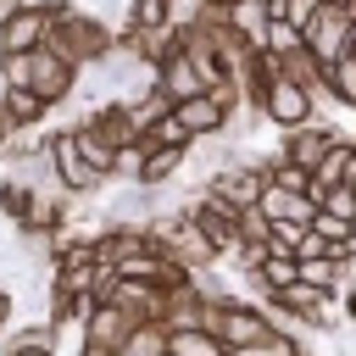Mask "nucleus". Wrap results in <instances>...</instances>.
<instances>
[{
  "label": "nucleus",
  "mask_w": 356,
  "mask_h": 356,
  "mask_svg": "<svg viewBox=\"0 0 356 356\" xmlns=\"http://www.w3.org/2000/svg\"><path fill=\"white\" fill-rule=\"evenodd\" d=\"M44 50L61 56L72 72H83V67H100L111 56V28L89 11H78V6H56L50 28H44Z\"/></svg>",
  "instance_id": "obj_1"
},
{
  "label": "nucleus",
  "mask_w": 356,
  "mask_h": 356,
  "mask_svg": "<svg viewBox=\"0 0 356 356\" xmlns=\"http://www.w3.org/2000/svg\"><path fill=\"white\" fill-rule=\"evenodd\" d=\"M300 50H306L317 67L350 56V50H356V6H345V0H323L317 17L300 28Z\"/></svg>",
  "instance_id": "obj_2"
},
{
  "label": "nucleus",
  "mask_w": 356,
  "mask_h": 356,
  "mask_svg": "<svg viewBox=\"0 0 356 356\" xmlns=\"http://www.w3.org/2000/svg\"><path fill=\"white\" fill-rule=\"evenodd\" d=\"M56 6H61V0H11V6L0 11V56H28V50H39Z\"/></svg>",
  "instance_id": "obj_3"
},
{
  "label": "nucleus",
  "mask_w": 356,
  "mask_h": 356,
  "mask_svg": "<svg viewBox=\"0 0 356 356\" xmlns=\"http://www.w3.org/2000/svg\"><path fill=\"white\" fill-rule=\"evenodd\" d=\"M273 67H278V61H273ZM256 117L289 134V128H300V122H312V117H317V100H312L300 83H289L284 72H273V78L261 83V95H256Z\"/></svg>",
  "instance_id": "obj_4"
},
{
  "label": "nucleus",
  "mask_w": 356,
  "mask_h": 356,
  "mask_svg": "<svg viewBox=\"0 0 356 356\" xmlns=\"http://www.w3.org/2000/svg\"><path fill=\"white\" fill-rule=\"evenodd\" d=\"M44 161H50V172H56V184H61V195H95V189H106V184H111V178H100V172H89V161L78 156L72 128H56V134L44 139Z\"/></svg>",
  "instance_id": "obj_5"
},
{
  "label": "nucleus",
  "mask_w": 356,
  "mask_h": 356,
  "mask_svg": "<svg viewBox=\"0 0 356 356\" xmlns=\"http://www.w3.org/2000/svg\"><path fill=\"white\" fill-rule=\"evenodd\" d=\"M184 217H189V228L206 239V250H211L217 261H222V256L239 245V228H234V217H239V211H228L222 200H211V195H195V200L184 206Z\"/></svg>",
  "instance_id": "obj_6"
},
{
  "label": "nucleus",
  "mask_w": 356,
  "mask_h": 356,
  "mask_svg": "<svg viewBox=\"0 0 356 356\" xmlns=\"http://www.w3.org/2000/svg\"><path fill=\"white\" fill-rule=\"evenodd\" d=\"M261 161H239V167H222V172H211L206 184H200V195H211V200H222L228 211H250L256 206V195H261Z\"/></svg>",
  "instance_id": "obj_7"
},
{
  "label": "nucleus",
  "mask_w": 356,
  "mask_h": 356,
  "mask_svg": "<svg viewBox=\"0 0 356 356\" xmlns=\"http://www.w3.org/2000/svg\"><path fill=\"white\" fill-rule=\"evenodd\" d=\"M339 134H345V122H328V117H312V122H300V128H289V134H284V150H278V156H284L289 167H300V172H312V167L323 161V150H328V145H334Z\"/></svg>",
  "instance_id": "obj_8"
},
{
  "label": "nucleus",
  "mask_w": 356,
  "mask_h": 356,
  "mask_svg": "<svg viewBox=\"0 0 356 356\" xmlns=\"http://www.w3.org/2000/svg\"><path fill=\"white\" fill-rule=\"evenodd\" d=\"M28 89H33L44 106H61V100L78 89V72H72L61 56H50V50L39 44V50H28Z\"/></svg>",
  "instance_id": "obj_9"
},
{
  "label": "nucleus",
  "mask_w": 356,
  "mask_h": 356,
  "mask_svg": "<svg viewBox=\"0 0 356 356\" xmlns=\"http://www.w3.org/2000/svg\"><path fill=\"white\" fill-rule=\"evenodd\" d=\"M334 184H356V145H350V134H339V139L323 150V161L306 172V200L317 206V195L334 189Z\"/></svg>",
  "instance_id": "obj_10"
},
{
  "label": "nucleus",
  "mask_w": 356,
  "mask_h": 356,
  "mask_svg": "<svg viewBox=\"0 0 356 356\" xmlns=\"http://www.w3.org/2000/svg\"><path fill=\"white\" fill-rule=\"evenodd\" d=\"M189 139H211V134H228V111L211 100V95H189V100H178L172 111H167Z\"/></svg>",
  "instance_id": "obj_11"
},
{
  "label": "nucleus",
  "mask_w": 356,
  "mask_h": 356,
  "mask_svg": "<svg viewBox=\"0 0 356 356\" xmlns=\"http://www.w3.org/2000/svg\"><path fill=\"white\" fill-rule=\"evenodd\" d=\"M184 167H189V150H184V145H139V172H134V184L167 189Z\"/></svg>",
  "instance_id": "obj_12"
},
{
  "label": "nucleus",
  "mask_w": 356,
  "mask_h": 356,
  "mask_svg": "<svg viewBox=\"0 0 356 356\" xmlns=\"http://www.w3.org/2000/svg\"><path fill=\"white\" fill-rule=\"evenodd\" d=\"M128 317L117 312V306H106V300H95L89 312H83V323H78V334H83V345H95V350H117L122 339H128Z\"/></svg>",
  "instance_id": "obj_13"
},
{
  "label": "nucleus",
  "mask_w": 356,
  "mask_h": 356,
  "mask_svg": "<svg viewBox=\"0 0 356 356\" xmlns=\"http://www.w3.org/2000/svg\"><path fill=\"white\" fill-rule=\"evenodd\" d=\"M83 128H89L95 139H106L111 150H122V145H134V139H139V134H134V117H128V106H122V100L95 106V111L83 117Z\"/></svg>",
  "instance_id": "obj_14"
},
{
  "label": "nucleus",
  "mask_w": 356,
  "mask_h": 356,
  "mask_svg": "<svg viewBox=\"0 0 356 356\" xmlns=\"http://www.w3.org/2000/svg\"><path fill=\"white\" fill-rule=\"evenodd\" d=\"M323 95H328L339 111H350V106H356V50H350V56H339V61H328V67L317 72V100H323Z\"/></svg>",
  "instance_id": "obj_15"
},
{
  "label": "nucleus",
  "mask_w": 356,
  "mask_h": 356,
  "mask_svg": "<svg viewBox=\"0 0 356 356\" xmlns=\"http://www.w3.org/2000/svg\"><path fill=\"white\" fill-rule=\"evenodd\" d=\"M222 28L234 39H245L250 50H261V33H267V0H234L222 11Z\"/></svg>",
  "instance_id": "obj_16"
},
{
  "label": "nucleus",
  "mask_w": 356,
  "mask_h": 356,
  "mask_svg": "<svg viewBox=\"0 0 356 356\" xmlns=\"http://www.w3.org/2000/svg\"><path fill=\"white\" fill-rule=\"evenodd\" d=\"M256 211H261L267 222H300V228H306V217H312V200H306V195H289V189H273V184H261V195H256Z\"/></svg>",
  "instance_id": "obj_17"
},
{
  "label": "nucleus",
  "mask_w": 356,
  "mask_h": 356,
  "mask_svg": "<svg viewBox=\"0 0 356 356\" xmlns=\"http://www.w3.org/2000/svg\"><path fill=\"white\" fill-rule=\"evenodd\" d=\"M167 356H228V350H222V339L206 334V328H172V334H167Z\"/></svg>",
  "instance_id": "obj_18"
},
{
  "label": "nucleus",
  "mask_w": 356,
  "mask_h": 356,
  "mask_svg": "<svg viewBox=\"0 0 356 356\" xmlns=\"http://www.w3.org/2000/svg\"><path fill=\"white\" fill-rule=\"evenodd\" d=\"M128 28L134 33H167L172 28V0H128Z\"/></svg>",
  "instance_id": "obj_19"
},
{
  "label": "nucleus",
  "mask_w": 356,
  "mask_h": 356,
  "mask_svg": "<svg viewBox=\"0 0 356 356\" xmlns=\"http://www.w3.org/2000/svg\"><path fill=\"white\" fill-rule=\"evenodd\" d=\"M228 356H306V345H300L289 328H267L256 345H239V350H228Z\"/></svg>",
  "instance_id": "obj_20"
},
{
  "label": "nucleus",
  "mask_w": 356,
  "mask_h": 356,
  "mask_svg": "<svg viewBox=\"0 0 356 356\" xmlns=\"http://www.w3.org/2000/svg\"><path fill=\"white\" fill-rule=\"evenodd\" d=\"M0 106L11 111V122H17V128H33V122L50 111V106H44L33 89H0Z\"/></svg>",
  "instance_id": "obj_21"
},
{
  "label": "nucleus",
  "mask_w": 356,
  "mask_h": 356,
  "mask_svg": "<svg viewBox=\"0 0 356 356\" xmlns=\"http://www.w3.org/2000/svg\"><path fill=\"white\" fill-rule=\"evenodd\" d=\"M6 356H56V328H50V323H33V328L11 334Z\"/></svg>",
  "instance_id": "obj_22"
},
{
  "label": "nucleus",
  "mask_w": 356,
  "mask_h": 356,
  "mask_svg": "<svg viewBox=\"0 0 356 356\" xmlns=\"http://www.w3.org/2000/svg\"><path fill=\"white\" fill-rule=\"evenodd\" d=\"M289 50H300V28H289V22H278V17H267V33H261V50L256 56H289Z\"/></svg>",
  "instance_id": "obj_23"
},
{
  "label": "nucleus",
  "mask_w": 356,
  "mask_h": 356,
  "mask_svg": "<svg viewBox=\"0 0 356 356\" xmlns=\"http://www.w3.org/2000/svg\"><path fill=\"white\" fill-rule=\"evenodd\" d=\"M278 72H284L289 83H300L306 95H317V72H323V67H317L306 50H289V56H278Z\"/></svg>",
  "instance_id": "obj_24"
},
{
  "label": "nucleus",
  "mask_w": 356,
  "mask_h": 356,
  "mask_svg": "<svg viewBox=\"0 0 356 356\" xmlns=\"http://www.w3.org/2000/svg\"><path fill=\"white\" fill-rule=\"evenodd\" d=\"M317 211H328V217H339V222L356 228V184H334V189H323V195H317Z\"/></svg>",
  "instance_id": "obj_25"
},
{
  "label": "nucleus",
  "mask_w": 356,
  "mask_h": 356,
  "mask_svg": "<svg viewBox=\"0 0 356 356\" xmlns=\"http://www.w3.org/2000/svg\"><path fill=\"white\" fill-rule=\"evenodd\" d=\"M17 134H22V128H17V122H11V111L0 106V145H6V139H17Z\"/></svg>",
  "instance_id": "obj_26"
},
{
  "label": "nucleus",
  "mask_w": 356,
  "mask_h": 356,
  "mask_svg": "<svg viewBox=\"0 0 356 356\" xmlns=\"http://www.w3.org/2000/svg\"><path fill=\"white\" fill-rule=\"evenodd\" d=\"M200 6H211V11H228V6H234V0H200Z\"/></svg>",
  "instance_id": "obj_27"
},
{
  "label": "nucleus",
  "mask_w": 356,
  "mask_h": 356,
  "mask_svg": "<svg viewBox=\"0 0 356 356\" xmlns=\"http://www.w3.org/2000/svg\"><path fill=\"white\" fill-rule=\"evenodd\" d=\"M78 356H111V350H95V345H78Z\"/></svg>",
  "instance_id": "obj_28"
},
{
  "label": "nucleus",
  "mask_w": 356,
  "mask_h": 356,
  "mask_svg": "<svg viewBox=\"0 0 356 356\" xmlns=\"http://www.w3.org/2000/svg\"><path fill=\"white\" fill-rule=\"evenodd\" d=\"M161 356H167V350H161Z\"/></svg>",
  "instance_id": "obj_29"
}]
</instances>
